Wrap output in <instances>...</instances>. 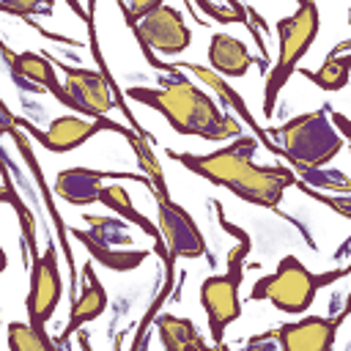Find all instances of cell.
I'll list each match as a JSON object with an SVG mask.
<instances>
[{"instance_id": "6da1fadb", "label": "cell", "mask_w": 351, "mask_h": 351, "mask_svg": "<svg viewBox=\"0 0 351 351\" xmlns=\"http://www.w3.org/2000/svg\"><path fill=\"white\" fill-rule=\"evenodd\" d=\"M258 145L261 143L255 137L241 134L230 145L211 154H176L173 148H167L165 154L173 162L192 170L195 176L206 178L208 184L233 192L239 200L269 208V211H280V200L285 189L296 186L299 178L285 165H258L252 159Z\"/></svg>"}, {"instance_id": "7a4b0ae2", "label": "cell", "mask_w": 351, "mask_h": 351, "mask_svg": "<svg viewBox=\"0 0 351 351\" xmlns=\"http://www.w3.org/2000/svg\"><path fill=\"white\" fill-rule=\"evenodd\" d=\"M123 99L140 101L151 110H156L173 132L178 134H195L208 143L236 140L241 137V123L222 112V107L192 80L184 77V71L176 69V74H167L159 80V88H126Z\"/></svg>"}, {"instance_id": "3957f363", "label": "cell", "mask_w": 351, "mask_h": 351, "mask_svg": "<svg viewBox=\"0 0 351 351\" xmlns=\"http://www.w3.org/2000/svg\"><path fill=\"white\" fill-rule=\"evenodd\" d=\"M329 104L313 110V112H302L293 115L291 121H285L277 129H266L269 140H280V156L293 167V173L302 170H318L326 167L346 145V140L335 132V126L329 123Z\"/></svg>"}, {"instance_id": "277c9868", "label": "cell", "mask_w": 351, "mask_h": 351, "mask_svg": "<svg viewBox=\"0 0 351 351\" xmlns=\"http://www.w3.org/2000/svg\"><path fill=\"white\" fill-rule=\"evenodd\" d=\"M348 271H351L348 266H340V269H332L324 274H313L304 263H299L296 255H282L277 269L252 285L250 299L269 302L274 310L288 313V315H302V313H307V307L313 304V299L321 288L343 280Z\"/></svg>"}, {"instance_id": "5b68a950", "label": "cell", "mask_w": 351, "mask_h": 351, "mask_svg": "<svg viewBox=\"0 0 351 351\" xmlns=\"http://www.w3.org/2000/svg\"><path fill=\"white\" fill-rule=\"evenodd\" d=\"M318 5L315 3H299L291 16H282L274 30H277V60L266 71V85H263V118L274 115V104L291 74H296L299 60L310 52L315 36H318Z\"/></svg>"}, {"instance_id": "8992f818", "label": "cell", "mask_w": 351, "mask_h": 351, "mask_svg": "<svg viewBox=\"0 0 351 351\" xmlns=\"http://www.w3.org/2000/svg\"><path fill=\"white\" fill-rule=\"evenodd\" d=\"M154 197H156V228H159V236H162V244H165V252L170 261L176 258H186V261H195V258H206L208 255V247H206V239H203V230L197 228V222L192 219V214L186 208H181L170 192H167V184H159V186H151Z\"/></svg>"}, {"instance_id": "52a82bcc", "label": "cell", "mask_w": 351, "mask_h": 351, "mask_svg": "<svg viewBox=\"0 0 351 351\" xmlns=\"http://www.w3.org/2000/svg\"><path fill=\"white\" fill-rule=\"evenodd\" d=\"M129 30L134 33L143 55L159 52V55L176 58L184 49H189V44H192V30L184 22V14L167 3H162L156 11H151L140 22H132Z\"/></svg>"}, {"instance_id": "ba28073f", "label": "cell", "mask_w": 351, "mask_h": 351, "mask_svg": "<svg viewBox=\"0 0 351 351\" xmlns=\"http://www.w3.org/2000/svg\"><path fill=\"white\" fill-rule=\"evenodd\" d=\"M60 299H63V277L58 266V247L49 241L47 250L30 261V288L25 299L27 324L33 329H44L47 321L55 315Z\"/></svg>"}, {"instance_id": "9c48e42d", "label": "cell", "mask_w": 351, "mask_h": 351, "mask_svg": "<svg viewBox=\"0 0 351 351\" xmlns=\"http://www.w3.org/2000/svg\"><path fill=\"white\" fill-rule=\"evenodd\" d=\"M99 132H118L121 137H126L132 129H126V126H121L110 118L88 121V118H80V115H60L47 126V132L27 123V134L38 145H44V151H49V154H69V151L80 148L82 143H88Z\"/></svg>"}, {"instance_id": "30bf717a", "label": "cell", "mask_w": 351, "mask_h": 351, "mask_svg": "<svg viewBox=\"0 0 351 351\" xmlns=\"http://www.w3.org/2000/svg\"><path fill=\"white\" fill-rule=\"evenodd\" d=\"M348 310H343L335 318H324V315H304L293 324H282L269 335L261 337H274L277 340V351H335V337H337V326L343 324Z\"/></svg>"}, {"instance_id": "8fae6325", "label": "cell", "mask_w": 351, "mask_h": 351, "mask_svg": "<svg viewBox=\"0 0 351 351\" xmlns=\"http://www.w3.org/2000/svg\"><path fill=\"white\" fill-rule=\"evenodd\" d=\"M239 280H233L230 274H211L200 282V304L206 310L208 318V332L214 346H222L225 329L241 315V299H239Z\"/></svg>"}, {"instance_id": "7c38bea8", "label": "cell", "mask_w": 351, "mask_h": 351, "mask_svg": "<svg viewBox=\"0 0 351 351\" xmlns=\"http://www.w3.org/2000/svg\"><path fill=\"white\" fill-rule=\"evenodd\" d=\"M0 55L8 66V74L11 80L22 88V90H30V93H49L55 96L63 107H66V93H63V85L58 82V74H55V66L47 55H38V52H14L3 38H0Z\"/></svg>"}, {"instance_id": "4fadbf2b", "label": "cell", "mask_w": 351, "mask_h": 351, "mask_svg": "<svg viewBox=\"0 0 351 351\" xmlns=\"http://www.w3.org/2000/svg\"><path fill=\"white\" fill-rule=\"evenodd\" d=\"M107 178H132V181H140L151 189V181L143 176V173H118V170H93V167H66L55 176V195L69 203V206H90V203H99V192L104 186Z\"/></svg>"}, {"instance_id": "5bb4252c", "label": "cell", "mask_w": 351, "mask_h": 351, "mask_svg": "<svg viewBox=\"0 0 351 351\" xmlns=\"http://www.w3.org/2000/svg\"><path fill=\"white\" fill-rule=\"evenodd\" d=\"M107 304H110V296H107V291H104L101 280L96 277L93 263H85V269H82V293L71 302L69 321H66L63 332H60L52 343H55L60 351H69V340H71V335H77L85 324L96 321V318L107 310Z\"/></svg>"}, {"instance_id": "9a60e30c", "label": "cell", "mask_w": 351, "mask_h": 351, "mask_svg": "<svg viewBox=\"0 0 351 351\" xmlns=\"http://www.w3.org/2000/svg\"><path fill=\"white\" fill-rule=\"evenodd\" d=\"M173 66H176L178 71H189V74H195V77H197L203 85H208V88H211V90L219 96V101H225V104H228L233 112H239V115H241V123H244V126H250V129L255 132V140H258V143H263V148H266L269 154L280 156L277 143H271V140H269V134H266V132L258 126V121L250 115V110H247L244 99H241V96H239V93H236V90H233V88H230V85H228V82H225L219 74H214V71H211V69H206V66H197V63H184V60H181V63H173Z\"/></svg>"}, {"instance_id": "2e32d148", "label": "cell", "mask_w": 351, "mask_h": 351, "mask_svg": "<svg viewBox=\"0 0 351 351\" xmlns=\"http://www.w3.org/2000/svg\"><path fill=\"white\" fill-rule=\"evenodd\" d=\"M208 63H211V71L219 74L222 80H241L247 77L250 66L258 63V58L250 55L247 44L236 36H228V33H214L211 41H208Z\"/></svg>"}, {"instance_id": "e0dca14e", "label": "cell", "mask_w": 351, "mask_h": 351, "mask_svg": "<svg viewBox=\"0 0 351 351\" xmlns=\"http://www.w3.org/2000/svg\"><path fill=\"white\" fill-rule=\"evenodd\" d=\"M99 203H101L107 211H112V214L123 217L129 225H137L145 236H151V239H154V252L162 258V263L167 261V252H165V244H162L159 228H156L145 214H140V211L134 208V203H132L129 192H126L121 184H104V186H101V192H99Z\"/></svg>"}, {"instance_id": "ac0fdd59", "label": "cell", "mask_w": 351, "mask_h": 351, "mask_svg": "<svg viewBox=\"0 0 351 351\" xmlns=\"http://www.w3.org/2000/svg\"><path fill=\"white\" fill-rule=\"evenodd\" d=\"M154 326L165 351H230L228 346H206L189 318H178L173 313H156Z\"/></svg>"}, {"instance_id": "d6986e66", "label": "cell", "mask_w": 351, "mask_h": 351, "mask_svg": "<svg viewBox=\"0 0 351 351\" xmlns=\"http://www.w3.org/2000/svg\"><path fill=\"white\" fill-rule=\"evenodd\" d=\"M351 41H340L315 71L307 69H296V74H302L304 80H310L315 88L321 90H340L348 85V74H351V58H348Z\"/></svg>"}, {"instance_id": "ffe728a7", "label": "cell", "mask_w": 351, "mask_h": 351, "mask_svg": "<svg viewBox=\"0 0 351 351\" xmlns=\"http://www.w3.org/2000/svg\"><path fill=\"white\" fill-rule=\"evenodd\" d=\"M77 241H82V247H85V252L96 261V263H101L104 269H110V271H132V269H137L143 261H148V255H151V250H118V247H101V244H96L85 230H80V228H74V230H69Z\"/></svg>"}, {"instance_id": "44dd1931", "label": "cell", "mask_w": 351, "mask_h": 351, "mask_svg": "<svg viewBox=\"0 0 351 351\" xmlns=\"http://www.w3.org/2000/svg\"><path fill=\"white\" fill-rule=\"evenodd\" d=\"M82 219L88 222V230H85V233H88L96 244H101V247H118V250H123L126 244L134 241V236H132V230L126 228L123 219H115V217H96V214H82Z\"/></svg>"}, {"instance_id": "7402d4cb", "label": "cell", "mask_w": 351, "mask_h": 351, "mask_svg": "<svg viewBox=\"0 0 351 351\" xmlns=\"http://www.w3.org/2000/svg\"><path fill=\"white\" fill-rule=\"evenodd\" d=\"M5 337L11 351H60L49 340L47 329H33L27 321H11L5 326Z\"/></svg>"}, {"instance_id": "603a6c76", "label": "cell", "mask_w": 351, "mask_h": 351, "mask_svg": "<svg viewBox=\"0 0 351 351\" xmlns=\"http://www.w3.org/2000/svg\"><path fill=\"white\" fill-rule=\"evenodd\" d=\"M296 178L315 189V192H337V195H348L351 192V181L343 170H326V167H318V170H302L296 173Z\"/></svg>"}, {"instance_id": "cb8c5ba5", "label": "cell", "mask_w": 351, "mask_h": 351, "mask_svg": "<svg viewBox=\"0 0 351 351\" xmlns=\"http://www.w3.org/2000/svg\"><path fill=\"white\" fill-rule=\"evenodd\" d=\"M195 11H203L206 16H211L214 22H222V25H244L247 22V8L236 0H228V3H208V0H197L192 3Z\"/></svg>"}, {"instance_id": "d4e9b609", "label": "cell", "mask_w": 351, "mask_h": 351, "mask_svg": "<svg viewBox=\"0 0 351 351\" xmlns=\"http://www.w3.org/2000/svg\"><path fill=\"white\" fill-rule=\"evenodd\" d=\"M250 250H252V239H250V233H244L239 239V244L228 252V269H225V274H230L233 280L241 282V277H244V261H247Z\"/></svg>"}, {"instance_id": "484cf974", "label": "cell", "mask_w": 351, "mask_h": 351, "mask_svg": "<svg viewBox=\"0 0 351 351\" xmlns=\"http://www.w3.org/2000/svg\"><path fill=\"white\" fill-rule=\"evenodd\" d=\"M0 11L19 16V19H33V14H49L52 3H30V0H0Z\"/></svg>"}, {"instance_id": "4316f807", "label": "cell", "mask_w": 351, "mask_h": 351, "mask_svg": "<svg viewBox=\"0 0 351 351\" xmlns=\"http://www.w3.org/2000/svg\"><path fill=\"white\" fill-rule=\"evenodd\" d=\"M329 123H335L337 129V134L343 137V140H348L351 137V126H348V121H346V115H340V112H335V110H329Z\"/></svg>"}, {"instance_id": "83f0119b", "label": "cell", "mask_w": 351, "mask_h": 351, "mask_svg": "<svg viewBox=\"0 0 351 351\" xmlns=\"http://www.w3.org/2000/svg\"><path fill=\"white\" fill-rule=\"evenodd\" d=\"M77 343H80V351H93V348H90V340H88V332H85V329H80V332H77Z\"/></svg>"}, {"instance_id": "f1b7e54d", "label": "cell", "mask_w": 351, "mask_h": 351, "mask_svg": "<svg viewBox=\"0 0 351 351\" xmlns=\"http://www.w3.org/2000/svg\"><path fill=\"white\" fill-rule=\"evenodd\" d=\"M5 266H8V255L3 252V247H0V274L5 271Z\"/></svg>"}]
</instances>
